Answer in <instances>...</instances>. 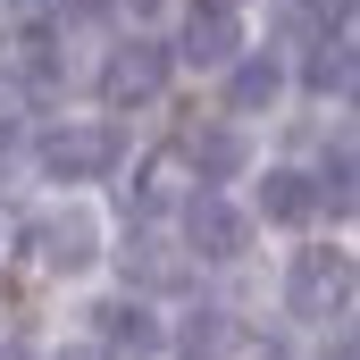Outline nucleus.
Instances as JSON below:
<instances>
[{
    "label": "nucleus",
    "instance_id": "obj_2",
    "mask_svg": "<svg viewBox=\"0 0 360 360\" xmlns=\"http://www.w3.org/2000/svg\"><path fill=\"white\" fill-rule=\"evenodd\" d=\"M184 243H193L201 260H235V252H243V210H235L218 184H201V193L184 201Z\"/></svg>",
    "mask_w": 360,
    "mask_h": 360
},
{
    "label": "nucleus",
    "instance_id": "obj_10",
    "mask_svg": "<svg viewBox=\"0 0 360 360\" xmlns=\"http://www.w3.org/2000/svg\"><path fill=\"white\" fill-rule=\"evenodd\" d=\"M101 327H109V344H126V352H151V319H143L134 302H117V310H109Z\"/></svg>",
    "mask_w": 360,
    "mask_h": 360
},
{
    "label": "nucleus",
    "instance_id": "obj_6",
    "mask_svg": "<svg viewBox=\"0 0 360 360\" xmlns=\"http://www.w3.org/2000/svg\"><path fill=\"white\" fill-rule=\"evenodd\" d=\"M235 344H243V327L226 310H193L184 319V360H235Z\"/></svg>",
    "mask_w": 360,
    "mask_h": 360
},
{
    "label": "nucleus",
    "instance_id": "obj_1",
    "mask_svg": "<svg viewBox=\"0 0 360 360\" xmlns=\"http://www.w3.org/2000/svg\"><path fill=\"white\" fill-rule=\"evenodd\" d=\"M109 168H117V134L109 126H59V134H42V176L84 184V176H109Z\"/></svg>",
    "mask_w": 360,
    "mask_h": 360
},
{
    "label": "nucleus",
    "instance_id": "obj_5",
    "mask_svg": "<svg viewBox=\"0 0 360 360\" xmlns=\"http://www.w3.org/2000/svg\"><path fill=\"white\" fill-rule=\"evenodd\" d=\"M34 252H42L51 269H84L92 260V226L84 218H42V226H34Z\"/></svg>",
    "mask_w": 360,
    "mask_h": 360
},
{
    "label": "nucleus",
    "instance_id": "obj_14",
    "mask_svg": "<svg viewBox=\"0 0 360 360\" xmlns=\"http://www.w3.org/2000/svg\"><path fill=\"white\" fill-rule=\"evenodd\" d=\"M68 360H92V352H68Z\"/></svg>",
    "mask_w": 360,
    "mask_h": 360
},
{
    "label": "nucleus",
    "instance_id": "obj_8",
    "mask_svg": "<svg viewBox=\"0 0 360 360\" xmlns=\"http://www.w3.org/2000/svg\"><path fill=\"white\" fill-rule=\"evenodd\" d=\"M276 92H285V68H276V59H243V68L226 76V109H269Z\"/></svg>",
    "mask_w": 360,
    "mask_h": 360
},
{
    "label": "nucleus",
    "instance_id": "obj_7",
    "mask_svg": "<svg viewBox=\"0 0 360 360\" xmlns=\"http://www.w3.org/2000/svg\"><path fill=\"white\" fill-rule=\"evenodd\" d=\"M260 210H269V218H285V226H293V218H310V210H319V184L302 176V168H276V176L260 184Z\"/></svg>",
    "mask_w": 360,
    "mask_h": 360
},
{
    "label": "nucleus",
    "instance_id": "obj_3",
    "mask_svg": "<svg viewBox=\"0 0 360 360\" xmlns=\"http://www.w3.org/2000/svg\"><path fill=\"white\" fill-rule=\"evenodd\" d=\"M235 17H226V0H201V8H184L176 25V59H193V68H226L235 59Z\"/></svg>",
    "mask_w": 360,
    "mask_h": 360
},
{
    "label": "nucleus",
    "instance_id": "obj_9",
    "mask_svg": "<svg viewBox=\"0 0 360 360\" xmlns=\"http://www.w3.org/2000/svg\"><path fill=\"white\" fill-rule=\"evenodd\" d=\"M235 168H243V134H235V126H201V134H193V176H235Z\"/></svg>",
    "mask_w": 360,
    "mask_h": 360
},
{
    "label": "nucleus",
    "instance_id": "obj_11",
    "mask_svg": "<svg viewBox=\"0 0 360 360\" xmlns=\"http://www.w3.org/2000/svg\"><path fill=\"white\" fill-rule=\"evenodd\" d=\"M319 293H327V260L310 252V260L293 269V310H302V319H319Z\"/></svg>",
    "mask_w": 360,
    "mask_h": 360
},
{
    "label": "nucleus",
    "instance_id": "obj_4",
    "mask_svg": "<svg viewBox=\"0 0 360 360\" xmlns=\"http://www.w3.org/2000/svg\"><path fill=\"white\" fill-rule=\"evenodd\" d=\"M168 76V42H117V59H109V101H151Z\"/></svg>",
    "mask_w": 360,
    "mask_h": 360
},
{
    "label": "nucleus",
    "instance_id": "obj_12",
    "mask_svg": "<svg viewBox=\"0 0 360 360\" xmlns=\"http://www.w3.org/2000/svg\"><path fill=\"white\" fill-rule=\"evenodd\" d=\"M310 76H319V84H352V51H344V25H335V42H319Z\"/></svg>",
    "mask_w": 360,
    "mask_h": 360
},
{
    "label": "nucleus",
    "instance_id": "obj_13",
    "mask_svg": "<svg viewBox=\"0 0 360 360\" xmlns=\"http://www.w3.org/2000/svg\"><path fill=\"white\" fill-rule=\"evenodd\" d=\"M68 8H101V0H68Z\"/></svg>",
    "mask_w": 360,
    "mask_h": 360
}]
</instances>
